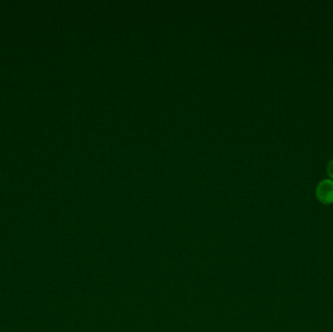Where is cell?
<instances>
[{"instance_id":"obj_2","label":"cell","mask_w":333,"mask_h":332,"mask_svg":"<svg viewBox=\"0 0 333 332\" xmlns=\"http://www.w3.org/2000/svg\"><path fill=\"white\" fill-rule=\"evenodd\" d=\"M327 169H328V173H329L330 177L333 179V159L330 163H329V164H328Z\"/></svg>"},{"instance_id":"obj_1","label":"cell","mask_w":333,"mask_h":332,"mask_svg":"<svg viewBox=\"0 0 333 332\" xmlns=\"http://www.w3.org/2000/svg\"><path fill=\"white\" fill-rule=\"evenodd\" d=\"M316 195L320 202L323 204L333 203V180L324 179L322 180L316 189Z\"/></svg>"}]
</instances>
